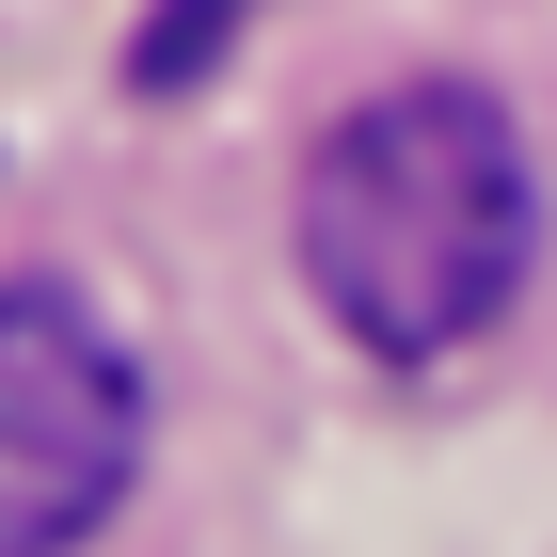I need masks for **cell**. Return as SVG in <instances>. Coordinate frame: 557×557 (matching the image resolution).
<instances>
[{
  "label": "cell",
  "mask_w": 557,
  "mask_h": 557,
  "mask_svg": "<svg viewBox=\"0 0 557 557\" xmlns=\"http://www.w3.org/2000/svg\"><path fill=\"white\" fill-rule=\"evenodd\" d=\"M542 256V191L525 144L478 81H398L350 96L319 160H302V287L335 302L350 350L383 367H446L462 335H494Z\"/></svg>",
  "instance_id": "obj_1"
},
{
  "label": "cell",
  "mask_w": 557,
  "mask_h": 557,
  "mask_svg": "<svg viewBox=\"0 0 557 557\" xmlns=\"http://www.w3.org/2000/svg\"><path fill=\"white\" fill-rule=\"evenodd\" d=\"M256 0H175V16H144V48H128V81H208V48L239 33Z\"/></svg>",
  "instance_id": "obj_3"
},
{
  "label": "cell",
  "mask_w": 557,
  "mask_h": 557,
  "mask_svg": "<svg viewBox=\"0 0 557 557\" xmlns=\"http://www.w3.org/2000/svg\"><path fill=\"white\" fill-rule=\"evenodd\" d=\"M144 478V367L64 287H0V557H81Z\"/></svg>",
  "instance_id": "obj_2"
}]
</instances>
